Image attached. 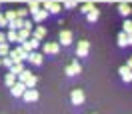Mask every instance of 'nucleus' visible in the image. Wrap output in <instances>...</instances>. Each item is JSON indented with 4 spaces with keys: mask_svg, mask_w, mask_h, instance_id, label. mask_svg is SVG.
<instances>
[{
    "mask_svg": "<svg viewBox=\"0 0 132 114\" xmlns=\"http://www.w3.org/2000/svg\"><path fill=\"white\" fill-rule=\"evenodd\" d=\"M18 82L26 84V88H36V82H38V78H36V74H32L30 70H24V72L18 76Z\"/></svg>",
    "mask_w": 132,
    "mask_h": 114,
    "instance_id": "obj_1",
    "label": "nucleus"
},
{
    "mask_svg": "<svg viewBox=\"0 0 132 114\" xmlns=\"http://www.w3.org/2000/svg\"><path fill=\"white\" fill-rule=\"evenodd\" d=\"M8 56L12 58V62H14V64H20V62H24L26 58H28V52L22 50V46H18V48H12V50H10Z\"/></svg>",
    "mask_w": 132,
    "mask_h": 114,
    "instance_id": "obj_2",
    "label": "nucleus"
},
{
    "mask_svg": "<svg viewBox=\"0 0 132 114\" xmlns=\"http://www.w3.org/2000/svg\"><path fill=\"white\" fill-rule=\"evenodd\" d=\"M88 52H90V42L80 40V42H78V46H76V56H78V58H86V56H88Z\"/></svg>",
    "mask_w": 132,
    "mask_h": 114,
    "instance_id": "obj_3",
    "label": "nucleus"
},
{
    "mask_svg": "<svg viewBox=\"0 0 132 114\" xmlns=\"http://www.w3.org/2000/svg\"><path fill=\"white\" fill-rule=\"evenodd\" d=\"M70 100H72V104H74V106L84 104V90H80V88L72 90V94H70Z\"/></svg>",
    "mask_w": 132,
    "mask_h": 114,
    "instance_id": "obj_4",
    "label": "nucleus"
},
{
    "mask_svg": "<svg viewBox=\"0 0 132 114\" xmlns=\"http://www.w3.org/2000/svg\"><path fill=\"white\" fill-rule=\"evenodd\" d=\"M20 46H22V50H26L28 54H32V52H36V48L40 46V42H38V40H34V38H30V40L22 42Z\"/></svg>",
    "mask_w": 132,
    "mask_h": 114,
    "instance_id": "obj_5",
    "label": "nucleus"
},
{
    "mask_svg": "<svg viewBox=\"0 0 132 114\" xmlns=\"http://www.w3.org/2000/svg\"><path fill=\"white\" fill-rule=\"evenodd\" d=\"M58 44H62V46H70V44H72V32H70V30H62L60 36H58Z\"/></svg>",
    "mask_w": 132,
    "mask_h": 114,
    "instance_id": "obj_6",
    "label": "nucleus"
},
{
    "mask_svg": "<svg viewBox=\"0 0 132 114\" xmlns=\"http://www.w3.org/2000/svg\"><path fill=\"white\" fill-rule=\"evenodd\" d=\"M82 72V66H80V62L78 60H74V62H70V64L66 66V74L68 76H76V74Z\"/></svg>",
    "mask_w": 132,
    "mask_h": 114,
    "instance_id": "obj_7",
    "label": "nucleus"
},
{
    "mask_svg": "<svg viewBox=\"0 0 132 114\" xmlns=\"http://www.w3.org/2000/svg\"><path fill=\"white\" fill-rule=\"evenodd\" d=\"M116 40H118V46H122V48H124V46H130V44H132V36L122 30V32L116 36Z\"/></svg>",
    "mask_w": 132,
    "mask_h": 114,
    "instance_id": "obj_8",
    "label": "nucleus"
},
{
    "mask_svg": "<svg viewBox=\"0 0 132 114\" xmlns=\"http://www.w3.org/2000/svg\"><path fill=\"white\" fill-rule=\"evenodd\" d=\"M26 100V102H38V98H40V94H38V90H34V88H28L24 92V96H22Z\"/></svg>",
    "mask_w": 132,
    "mask_h": 114,
    "instance_id": "obj_9",
    "label": "nucleus"
},
{
    "mask_svg": "<svg viewBox=\"0 0 132 114\" xmlns=\"http://www.w3.org/2000/svg\"><path fill=\"white\" fill-rule=\"evenodd\" d=\"M42 6H44V10H46L48 14H58V12H60V8H62L58 2H44Z\"/></svg>",
    "mask_w": 132,
    "mask_h": 114,
    "instance_id": "obj_10",
    "label": "nucleus"
},
{
    "mask_svg": "<svg viewBox=\"0 0 132 114\" xmlns=\"http://www.w3.org/2000/svg\"><path fill=\"white\" fill-rule=\"evenodd\" d=\"M26 84H22V82H16L12 88H10V92H12V96H24V92H26Z\"/></svg>",
    "mask_w": 132,
    "mask_h": 114,
    "instance_id": "obj_11",
    "label": "nucleus"
},
{
    "mask_svg": "<svg viewBox=\"0 0 132 114\" xmlns=\"http://www.w3.org/2000/svg\"><path fill=\"white\" fill-rule=\"evenodd\" d=\"M118 74H120V78H122L124 82H132V70L128 66H120V68H118Z\"/></svg>",
    "mask_w": 132,
    "mask_h": 114,
    "instance_id": "obj_12",
    "label": "nucleus"
},
{
    "mask_svg": "<svg viewBox=\"0 0 132 114\" xmlns=\"http://www.w3.org/2000/svg\"><path fill=\"white\" fill-rule=\"evenodd\" d=\"M58 50H60V44H58V42H46V44H44V52H46V54H52V56H54V54H58Z\"/></svg>",
    "mask_w": 132,
    "mask_h": 114,
    "instance_id": "obj_13",
    "label": "nucleus"
},
{
    "mask_svg": "<svg viewBox=\"0 0 132 114\" xmlns=\"http://www.w3.org/2000/svg\"><path fill=\"white\" fill-rule=\"evenodd\" d=\"M44 36H46V28H44V26H36V28L32 30V38H34V40L40 42Z\"/></svg>",
    "mask_w": 132,
    "mask_h": 114,
    "instance_id": "obj_14",
    "label": "nucleus"
},
{
    "mask_svg": "<svg viewBox=\"0 0 132 114\" xmlns=\"http://www.w3.org/2000/svg\"><path fill=\"white\" fill-rule=\"evenodd\" d=\"M32 38V32L30 30H26V28H20L18 30V42L22 44V42H26V40H30Z\"/></svg>",
    "mask_w": 132,
    "mask_h": 114,
    "instance_id": "obj_15",
    "label": "nucleus"
},
{
    "mask_svg": "<svg viewBox=\"0 0 132 114\" xmlns=\"http://www.w3.org/2000/svg\"><path fill=\"white\" fill-rule=\"evenodd\" d=\"M118 12H120L122 16H130L132 14V6L128 4V2H120V4H118Z\"/></svg>",
    "mask_w": 132,
    "mask_h": 114,
    "instance_id": "obj_16",
    "label": "nucleus"
},
{
    "mask_svg": "<svg viewBox=\"0 0 132 114\" xmlns=\"http://www.w3.org/2000/svg\"><path fill=\"white\" fill-rule=\"evenodd\" d=\"M16 82H18V76H16V74L8 72V74H6V76H4V84H6L8 88H12V86H14Z\"/></svg>",
    "mask_w": 132,
    "mask_h": 114,
    "instance_id": "obj_17",
    "label": "nucleus"
},
{
    "mask_svg": "<svg viewBox=\"0 0 132 114\" xmlns=\"http://www.w3.org/2000/svg\"><path fill=\"white\" fill-rule=\"evenodd\" d=\"M28 60H30L32 64L40 66V64H42V60H44V56H42L40 52H32V54H28Z\"/></svg>",
    "mask_w": 132,
    "mask_h": 114,
    "instance_id": "obj_18",
    "label": "nucleus"
},
{
    "mask_svg": "<svg viewBox=\"0 0 132 114\" xmlns=\"http://www.w3.org/2000/svg\"><path fill=\"white\" fill-rule=\"evenodd\" d=\"M32 18H34V22H44V20L48 18V12H46V10H38V12H32Z\"/></svg>",
    "mask_w": 132,
    "mask_h": 114,
    "instance_id": "obj_19",
    "label": "nucleus"
},
{
    "mask_svg": "<svg viewBox=\"0 0 132 114\" xmlns=\"http://www.w3.org/2000/svg\"><path fill=\"white\" fill-rule=\"evenodd\" d=\"M80 12H82V14H86V16H88V14H90L92 10H96V6H94V4H92V2H84L82 6H80Z\"/></svg>",
    "mask_w": 132,
    "mask_h": 114,
    "instance_id": "obj_20",
    "label": "nucleus"
},
{
    "mask_svg": "<svg viewBox=\"0 0 132 114\" xmlns=\"http://www.w3.org/2000/svg\"><path fill=\"white\" fill-rule=\"evenodd\" d=\"M8 72H12V74H16V76H20V74L24 72V64H22V62H20V64H14L12 66V68H10Z\"/></svg>",
    "mask_w": 132,
    "mask_h": 114,
    "instance_id": "obj_21",
    "label": "nucleus"
},
{
    "mask_svg": "<svg viewBox=\"0 0 132 114\" xmlns=\"http://www.w3.org/2000/svg\"><path fill=\"white\" fill-rule=\"evenodd\" d=\"M4 16H6V20H8V24H10V22L18 20V12H16V10H8V12L4 14Z\"/></svg>",
    "mask_w": 132,
    "mask_h": 114,
    "instance_id": "obj_22",
    "label": "nucleus"
},
{
    "mask_svg": "<svg viewBox=\"0 0 132 114\" xmlns=\"http://www.w3.org/2000/svg\"><path fill=\"white\" fill-rule=\"evenodd\" d=\"M10 54V46H8V42L6 44H0V58H6Z\"/></svg>",
    "mask_w": 132,
    "mask_h": 114,
    "instance_id": "obj_23",
    "label": "nucleus"
},
{
    "mask_svg": "<svg viewBox=\"0 0 132 114\" xmlns=\"http://www.w3.org/2000/svg\"><path fill=\"white\" fill-rule=\"evenodd\" d=\"M40 2H38V0H34V2H28V10H30V12H38V10H40Z\"/></svg>",
    "mask_w": 132,
    "mask_h": 114,
    "instance_id": "obj_24",
    "label": "nucleus"
},
{
    "mask_svg": "<svg viewBox=\"0 0 132 114\" xmlns=\"http://www.w3.org/2000/svg\"><path fill=\"white\" fill-rule=\"evenodd\" d=\"M6 38H8V42H18V32L16 30H8V32H6Z\"/></svg>",
    "mask_w": 132,
    "mask_h": 114,
    "instance_id": "obj_25",
    "label": "nucleus"
},
{
    "mask_svg": "<svg viewBox=\"0 0 132 114\" xmlns=\"http://www.w3.org/2000/svg\"><path fill=\"white\" fill-rule=\"evenodd\" d=\"M86 18H88V22H96V20L100 18V10H92V12H90Z\"/></svg>",
    "mask_w": 132,
    "mask_h": 114,
    "instance_id": "obj_26",
    "label": "nucleus"
},
{
    "mask_svg": "<svg viewBox=\"0 0 132 114\" xmlns=\"http://www.w3.org/2000/svg\"><path fill=\"white\" fill-rule=\"evenodd\" d=\"M2 66H6V68H12V66H14V62H12V58L10 56H6V58H2Z\"/></svg>",
    "mask_w": 132,
    "mask_h": 114,
    "instance_id": "obj_27",
    "label": "nucleus"
},
{
    "mask_svg": "<svg viewBox=\"0 0 132 114\" xmlns=\"http://www.w3.org/2000/svg\"><path fill=\"white\" fill-rule=\"evenodd\" d=\"M124 32L132 36V20H124Z\"/></svg>",
    "mask_w": 132,
    "mask_h": 114,
    "instance_id": "obj_28",
    "label": "nucleus"
},
{
    "mask_svg": "<svg viewBox=\"0 0 132 114\" xmlns=\"http://www.w3.org/2000/svg\"><path fill=\"white\" fill-rule=\"evenodd\" d=\"M22 28H26V30H30V32H32V30H34L32 20H24V26H22Z\"/></svg>",
    "mask_w": 132,
    "mask_h": 114,
    "instance_id": "obj_29",
    "label": "nucleus"
},
{
    "mask_svg": "<svg viewBox=\"0 0 132 114\" xmlns=\"http://www.w3.org/2000/svg\"><path fill=\"white\" fill-rule=\"evenodd\" d=\"M16 12H18V18H22V20H24V16L28 14V8H20V10H16Z\"/></svg>",
    "mask_w": 132,
    "mask_h": 114,
    "instance_id": "obj_30",
    "label": "nucleus"
},
{
    "mask_svg": "<svg viewBox=\"0 0 132 114\" xmlns=\"http://www.w3.org/2000/svg\"><path fill=\"white\" fill-rule=\"evenodd\" d=\"M64 8H76V2H74V0H66V2H64Z\"/></svg>",
    "mask_w": 132,
    "mask_h": 114,
    "instance_id": "obj_31",
    "label": "nucleus"
},
{
    "mask_svg": "<svg viewBox=\"0 0 132 114\" xmlns=\"http://www.w3.org/2000/svg\"><path fill=\"white\" fill-rule=\"evenodd\" d=\"M0 26H2V28H4V26H8V20H6V16H4L2 12H0Z\"/></svg>",
    "mask_w": 132,
    "mask_h": 114,
    "instance_id": "obj_32",
    "label": "nucleus"
},
{
    "mask_svg": "<svg viewBox=\"0 0 132 114\" xmlns=\"http://www.w3.org/2000/svg\"><path fill=\"white\" fill-rule=\"evenodd\" d=\"M6 42H8L6 34H4V32H0V44H6Z\"/></svg>",
    "mask_w": 132,
    "mask_h": 114,
    "instance_id": "obj_33",
    "label": "nucleus"
},
{
    "mask_svg": "<svg viewBox=\"0 0 132 114\" xmlns=\"http://www.w3.org/2000/svg\"><path fill=\"white\" fill-rule=\"evenodd\" d=\"M126 66H128V68H130V70H132V56L128 58V62H126Z\"/></svg>",
    "mask_w": 132,
    "mask_h": 114,
    "instance_id": "obj_34",
    "label": "nucleus"
},
{
    "mask_svg": "<svg viewBox=\"0 0 132 114\" xmlns=\"http://www.w3.org/2000/svg\"><path fill=\"white\" fill-rule=\"evenodd\" d=\"M0 66H2V58H0Z\"/></svg>",
    "mask_w": 132,
    "mask_h": 114,
    "instance_id": "obj_35",
    "label": "nucleus"
}]
</instances>
